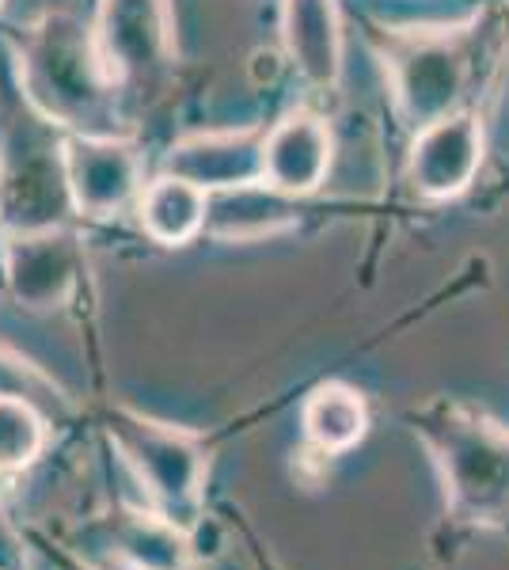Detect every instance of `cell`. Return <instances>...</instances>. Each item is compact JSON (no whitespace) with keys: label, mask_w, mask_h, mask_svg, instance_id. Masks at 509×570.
Returning <instances> with one entry per match:
<instances>
[{"label":"cell","mask_w":509,"mask_h":570,"mask_svg":"<svg viewBox=\"0 0 509 570\" xmlns=\"http://www.w3.org/2000/svg\"><path fill=\"white\" fill-rule=\"evenodd\" d=\"M411 422L433 453L452 518L509 529V426L446 400L425 403Z\"/></svg>","instance_id":"6da1fadb"},{"label":"cell","mask_w":509,"mask_h":570,"mask_svg":"<svg viewBox=\"0 0 509 570\" xmlns=\"http://www.w3.org/2000/svg\"><path fill=\"white\" fill-rule=\"evenodd\" d=\"M107 430L141 483H149L156 513L187 529L198 513L202 480H206V449L198 445V438L137 411H115Z\"/></svg>","instance_id":"7a4b0ae2"},{"label":"cell","mask_w":509,"mask_h":570,"mask_svg":"<svg viewBox=\"0 0 509 570\" xmlns=\"http://www.w3.org/2000/svg\"><path fill=\"white\" fill-rule=\"evenodd\" d=\"M85 271L80 240L65 228H31L4 244V278L12 297L31 312H53L72 297Z\"/></svg>","instance_id":"3957f363"},{"label":"cell","mask_w":509,"mask_h":570,"mask_svg":"<svg viewBox=\"0 0 509 570\" xmlns=\"http://www.w3.org/2000/svg\"><path fill=\"white\" fill-rule=\"evenodd\" d=\"M483 164V126L476 115L452 110L414 134L407 176L422 198L446 202L464 195Z\"/></svg>","instance_id":"277c9868"},{"label":"cell","mask_w":509,"mask_h":570,"mask_svg":"<svg viewBox=\"0 0 509 570\" xmlns=\"http://www.w3.org/2000/svg\"><path fill=\"white\" fill-rule=\"evenodd\" d=\"M65 187L85 217H110L141 187V160L134 145L115 137H69L61 149Z\"/></svg>","instance_id":"5b68a950"},{"label":"cell","mask_w":509,"mask_h":570,"mask_svg":"<svg viewBox=\"0 0 509 570\" xmlns=\"http://www.w3.org/2000/svg\"><path fill=\"white\" fill-rule=\"evenodd\" d=\"M392 85L400 115L422 130L452 115L464 91V58L446 39H419L392 58Z\"/></svg>","instance_id":"8992f818"},{"label":"cell","mask_w":509,"mask_h":570,"mask_svg":"<svg viewBox=\"0 0 509 570\" xmlns=\"http://www.w3.org/2000/svg\"><path fill=\"white\" fill-rule=\"evenodd\" d=\"M331 171V130L312 110H293L263 137V183L285 198L316 195Z\"/></svg>","instance_id":"52a82bcc"},{"label":"cell","mask_w":509,"mask_h":570,"mask_svg":"<svg viewBox=\"0 0 509 570\" xmlns=\"http://www.w3.org/2000/svg\"><path fill=\"white\" fill-rule=\"evenodd\" d=\"M263 137L255 130L239 134H198L179 141L164 160L168 176L202 187L206 195L263 183Z\"/></svg>","instance_id":"ba28073f"},{"label":"cell","mask_w":509,"mask_h":570,"mask_svg":"<svg viewBox=\"0 0 509 570\" xmlns=\"http://www.w3.org/2000/svg\"><path fill=\"white\" fill-rule=\"evenodd\" d=\"M282 39L301 77L316 88H335L342 72L339 0H282Z\"/></svg>","instance_id":"9c48e42d"},{"label":"cell","mask_w":509,"mask_h":570,"mask_svg":"<svg viewBox=\"0 0 509 570\" xmlns=\"http://www.w3.org/2000/svg\"><path fill=\"white\" fill-rule=\"evenodd\" d=\"M137 214H141V228L164 247H183L206 228L209 214V195L194 183L168 176L153 179L145 187L141 202H137Z\"/></svg>","instance_id":"30bf717a"},{"label":"cell","mask_w":509,"mask_h":570,"mask_svg":"<svg viewBox=\"0 0 509 570\" xmlns=\"http://www.w3.org/2000/svg\"><path fill=\"white\" fill-rule=\"evenodd\" d=\"M115 551L134 570H187L190 540L187 529L164 513H118Z\"/></svg>","instance_id":"8fae6325"},{"label":"cell","mask_w":509,"mask_h":570,"mask_svg":"<svg viewBox=\"0 0 509 570\" xmlns=\"http://www.w3.org/2000/svg\"><path fill=\"white\" fill-rule=\"evenodd\" d=\"M304 434L320 453L335 456L369 434V407L350 384H320L304 403Z\"/></svg>","instance_id":"7c38bea8"},{"label":"cell","mask_w":509,"mask_h":570,"mask_svg":"<svg viewBox=\"0 0 509 570\" xmlns=\"http://www.w3.org/2000/svg\"><path fill=\"white\" fill-rule=\"evenodd\" d=\"M282 198L285 195H277L274 187L266 190V183H252V187H236V190H217V195H209L206 228L217 236H236V240L277 233V228L293 225V214Z\"/></svg>","instance_id":"4fadbf2b"},{"label":"cell","mask_w":509,"mask_h":570,"mask_svg":"<svg viewBox=\"0 0 509 570\" xmlns=\"http://www.w3.org/2000/svg\"><path fill=\"white\" fill-rule=\"evenodd\" d=\"M46 449V419L31 400L0 395V475L23 472Z\"/></svg>","instance_id":"5bb4252c"},{"label":"cell","mask_w":509,"mask_h":570,"mask_svg":"<svg viewBox=\"0 0 509 570\" xmlns=\"http://www.w3.org/2000/svg\"><path fill=\"white\" fill-rule=\"evenodd\" d=\"M50 381L42 373H35L31 365H23L16 354H8L0 346V395H20V400H31L35 395H50Z\"/></svg>","instance_id":"9a60e30c"},{"label":"cell","mask_w":509,"mask_h":570,"mask_svg":"<svg viewBox=\"0 0 509 570\" xmlns=\"http://www.w3.org/2000/svg\"><path fill=\"white\" fill-rule=\"evenodd\" d=\"M0 570H31L23 540L16 537V529L4 518H0Z\"/></svg>","instance_id":"2e32d148"},{"label":"cell","mask_w":509,"mask_h":570,"mask_svg":"<svg viewBox=\"0 0 509 570\" xmlns=\"http://www.w3.org/2000/svg\"><path fill=\"white\" fill-rule=\"evenodd\" d=\"M0 214H4V176H0Z\"/></svg>","instance_id":"e0dca14e"},{"label":"cell","mask_w":509,"mask_h":570,"mask_svg":"<svg viewBox=\"0 0 509 570\" xmlns=\"http://www.w3.org/2000/svg\"><path fill=\"white\" fill-rule=\"evenodd\" d=\"M61 570H80V567H72V563H61Z\"/></svg>","instance_id":"ac0fdd59"},{"label":"cell","mask_w":509,"mask_h":570,"mask_svg":"<svg viewBox=\"0 0 509 570\" xmlns=\"http://www.w3.org/2000/svg\"><path fill=\"white\" fill-rule=\"evenodd\" d=\"M0 8H4V0H0Z\"/></svg>","instance_id":"d6986e66"}]
</instances>
